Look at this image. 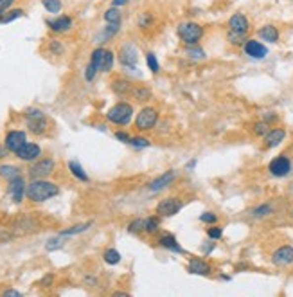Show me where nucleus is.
<instances>
[{"label": "nucleus", "instance_id": "9", "mask_svg": "<svg viewBox=\"0 0 293 297\" xmlns=\"http://www.w3.org/2000/svg\"><path fill=\"white\" fill-rule=\"evenodd\" d=\"M45 25L49 27L52 33H69L72 27H74V18L70 15H58L56 18H50V20H45Z\"/></svg>", "mask_w": 293, "mask_h": 297}, {"label": "nucleus", "instance_id": "52", "mask_svg": "<svg viewBox=\"0 0 293 297\" xmlns=\"http://www.w3.org/2000/svg\"><path fill=\"white\" fill-rule=\"evenodd\" d=\"M2 297H22V292H18V290H13V288H7V290H4V292H2Z\"/></svg>", "mask_w": 293, "mask_h": 297}, {"label": "nucleus", "instance_id": "56", "mask_svg": "<svg viewBox=\"0 0 293 297\" xmlns=\"http://www.w3.org/2000/svg\"><path fill=\"white\" fill-rule=\"evenodd\" d=\"M194 166H196V158H193V160H191V162H189L187 166H185V169H187V171H193Z\"/></svg>", "mask_w": 293, "mask_h": 297}, {"label": "nucleus", "instance_id": "50", "mask_svg": "<svg viewBox=\"0 0 293 297\" xmlns=\"http://www.w3.org/2000/svg\"><path fill=\"white\" fill-rule=\"evenodd\" d=\"M115 139H117V141H121V143L129 144V141H131V135L126 134V132H115Z\"/></svg>", "mask_w": 293, "mask_h": 297}, {"label": "nucleus", "instance_id": "3", "mask_svg": "<svg viewBox=\"0 0 293 297\" xmlns=\"http://www.w3.org/2000/svg\"><path fill=\"white\" fill-rule=\"evenodd\" d=\"M131 117H133V106L129 103H126V101H121V103L114 104L106 112V119H108L110 123L119 124V126H126L131 121Z\"/></svg>", "mask_w": 293, "mask_h": 297}, {"label": "nucleus", "instance_id": "43", "mask_svg": "<svg viewBox=\"0 0 293 297\" xmlns=\"http://www.w3.org/2000/svg\"><path fill=\"white\" fill-rule=\"evenodd\" d=\"M129 144H131L133 148L140 149V148H149V146H151V141L146 139V137H142V135H137V137H131Z\"/></svg>", "mask_w": 293, "mask_h": 297}, {"label": "nucleus", "instance_id": "16", "mask_svg": "<svg viewBox=\"0 0 293 297\" xmlns=\"http://www.w3.org/2000/svg\"><path fill=\"white\" fill-rule=\"evenodd\" d=\"M15 155L20 160H24V162H33V160H36L42 155V148L36 143H25Z\"/></svg>", "mask_w": 293, "mask_h": 297}, {"label": "nucleus", "instance_id": "54", "mask_svg": "<svg viewBox=\"0 0 293 297\" xmlns=\"http://www.w3.org/2000/svg\"><path fill=\"white\" fill-rule=\"evenodd\" d=\"M214 250V243H207V245H204V254H210Z\"/></svg>", "mask_w": 293, "mask_h": 297}, {"label": "nucleus", "instance_id": "4", "mask_svg": "<svg viewBox=\"0 0 293 297\" xmlns=\"http://www.w3.org/2000/svg\"><path fill=\"white\" fill-rule=\"evenodd\" d=\"M117 58H119V63L128 70H135L139 67V49L129 42L121 45Z\"/></svg>", "mask_w": 293, "mask_h": 297}, {"label": "nucleus", "instance_id": "41", "mask_svg": "<svg viewBox=\"0 0 293 297\" xmlns=\"http://www.w3.org/2000/svg\"><path fill=\"white\" fill-rule=\"evenodd\" d=\"M114 61H115V52L114 50L106 49L105 59H103V65H101V70H103V72H110V70L114 69Z\"/></svg>", "mask_w": 293, "mask_h": 297}, {"label": "nucleus", "instance_id": "46", "mask_svg": "<svg viewBox=\"0 0 293 297\" xmlns=\"http://www.w3.org/2000/svg\"><path fill=\"white\" fill-rule=\"evenodd\" d=\"M200 222H202V223H209V225H214V223H218V214L210 213V211H205V213L200 216Z\"/></svg>", "mask_w": 293, "mask_h": 297}, {"label": "nucleus", "instance_id": "12", "mask_svg": "<svg viewBox=\"0 0 293 297\" xmlns=\"http://www.w3.org/2000/svg\"><path fill=\"white\" fill-rule=\"evenodd\" d=\"M272 263L275 267H288L293 263V247L292 245H281L272 254Z\"/></svg>", "mask_w": 293, "mask_h": 297}, {"label": "nucleus", "instance_id": "49", "mask_svg": "<svg viewBox=\"0 0 293 297\" xmlns=\"http://www.w3.org/2000/svg\"><path fill=\"white\" fill-rule=\"evenodd\" d=\"M52 283H54V276H52V274H47V276L42 277L38 285H40L42 288H47V287H52Z\"/></svg>", "mask_w": 293, "mask_h": 297}, {"label": "nucleus", "instance_id": "24", "mask_svg": "<svg viewBox=\"0 0 293 297\" xmlns=\"http://www.w3.org/2000/svg\"><path fill=\"white\" fill-rule=\"evenodd\" d=\"M153 24H155V15L151 11H142V13H139V16H137V27L146 31V29H151Z\"/></svg>", "mask_w": 293, "mask_h": 297}, {"label": "nucleus", "instance_id": "47", "mask_svg": "<svg viewBox=\"0 0 293 297\" xmlns=\"http://www.w3.org/2000/svg\"><path fill=\"white\" fill-rule=\"evenodd\" d=\"M25 119H38V117H45V114L40 108H27L24 112Z\"/></svg>", "mask_w": 293, "mask_h": 297}, {"label": "nucleus", "instance_id": "33", "mask_svg": "<svg viewBox=\"0 0 293 297\" xmlns=\"http://www.w3.org/2000/svg\"><path fill=\"white\" fill-rule=\"evenodd\" d=\"M105 52H106V49L105 47H95L94 50H92V56H90V63L94 65L95 69L97 70H101V65H103V59H105Z\"/></svg>", "mask_w": 293, "mask_h": 297}, {"label": "nucleus", "instance_id": "21", "mask_svg": "<svg viewBox=\"0 0 293 297\" xmlns=\"http://www.w3.org/2000/svg\"><path fill=\"white\" fill-rule=\"evenodd\" d=\"M159 245L162 248H166V250H171V252H178V254H185V250L182 247H180V243L176 242V238L173 236V234H162V236L159 238Z\"/></svg>", "mask_w": 293, "mask_h": 297}, {"label": "nucleus", "instance_id": "48", "mask_svg": "<svg viewBox=\"0 0 293 297\" xmlns=\"http://www.w3.org/2000/svg\"><path fill=\"white\" fill-rule=\"evenodd\" d=\"M95 74H97V69H95L94 65L92 63L86 65V69H84V79H86V81H94Z\"/></svg>", "mask_w": 293, "mask_h": 297}, {"label": "nucleus", "instance_id": "19", "mask_svg": "<svg viewBox=\"0 0 293 297\" xmlns=\"http://www.w3.org/2000/svg\"><path fill=\"white\" fill-rule=\"evenodd\" d=\"M187 270L191 274H196V276H209L212 272V267L209 263L202 259V257H191L187 265Z\"/></svg>", "mask_w": 293, "mask_h": 297}, {"label": "nucleus", "instance_id": "36", "mask_svg": "<svg viewBox=\"0 0 293 297\" xmlns=\"http://www.w3.org/2000/svg\"><path fill=\"white\" fill-rule=\"evenodd\" d=\"M103 259H105L106 265H119L121 254L119 250H115V248H106L105 252H103Z\"/></svg>", "mask_w": 293, "mask_h": 297}, {"label": "nucleus", "instance_id": "23", "mask_svg": "<svg viewBox=\"0 0 293 297\" xmlns=\"http://www.w3.org/2000/svg\"><path fill=\"white\" fill-rule=\"evenodd\" d=\"M131 89H133V85L129 83L128 79L117 78V79H114V81H112V90H114L115 94L128 96V94H131Z\"/></svg>", "mask_w": 293, "mask_h": 297}, {"label": "nucleus", "instance_id": "42", "mask_svg": "<svg viewBox=\"0 0 293 297\" xmlns=\"http://www.w3.org/2000/svg\"><path fill=\"white\" fill-rule=\"evenodd\" d=\"M65 245L63 242V236H56V238H50V240H47V243H45V248L47 250H58V248H61Z\"/></svg>", "mask_w": 293, "mask_h": 297}, {"label": "nucleus", "instance_id": "27", "mask_svg": "<svg viewBox=\"0 0 293 297\" xmlns=\"http://www.w3.org/2000/svg\"><path fill=\"white\" fill-rule=\"evenodd\" d=\"M131 96L135 98V101L146 103V101H149V99L153 98V92H151L148 87H142V85H139V87H133V89H131Z\"/></svg>", "mask_w": 293, "mask_h": 297}, {"label": "nucleus", "instance_id": "7", "mask_svg": "<svg viewBox=\"0 0 293 297\" xmlns=\"http://www.w3.org/2000/svg\"><path fill=\"white\" fill-rule=\"evenodd\" d=\"M268 171L273 175V177H288L290 173H292V160H290V157H286V155H277L275 158H272L268 164Z\"/></svg>", "mask_w": 293, "mask_h": 297}, {"label": "nucleus", "instance_id": "20", "mask_svg": "<svg viewBox=\"0 0 293 297\" xmlns=\"http://www.w3.org/2000/svg\"><path fill=\"white\" fill-rule=\"evenodd\" d=\"M119 31H121V24H106L103 29L95 35V38H94V42L97 45H103V44H106L108 40H112L114 36H117L119 35Z\"/></svg>", "mask_w": 293, "mask_h": 297}, {"label": "nucleus", "instance_id": "17", "mask_svg": "<svg viewBox=\"0 0 293 297\" xmlns=\"http://www.w3.org/2000/svg\"><path fill=\"white\" fill-rule=\"evenodd\" d=\"M174 178H176V173H174L173 169H169V171H166V173H162L160 177L153 178L151 182L148 184L149 191H153V193H157V191H162L164 188H167L169 184L173 182Z\"/></svg>", "mask_w": 293, "mask_h": 297}, {"label": "nucleus", "instance_id": "57", "mask_svg": "<svg viewBox=\"0 0 293 297\" xmlns=\"http://www.w3.org/2000/svg\"><path fill=\"white\" fill-rule=\"evenodd\" d=\"M114 296H125V297H128L129 294L128 292H114Z\"/></svg>", "mask_w": 293, "mask_h": 297}, {"label": "nucleus", "instance_id": "55", "mask_svg": "<svg viewBox=\"0 0 293 297\" xmlns=\"http://www.w3.org/2000/svg\"><path fill=\"white\" fill-rule=\"evenodd\" d=\"M7 151H9V149L5 148V146H2V144H0V160H2V158L7 157Z\"/></svg>", "mask_w": 293, "mask_h": 297}, {"label": "nucleus", "instance_id": "35", "mask_svg": "<svg viewBox=\"0 0 293 297\" xmlns=\"http://www.w3.org/2000/svg\"><path fill=\"white\" fill-rule=\"evenodd\" d=\"M92 225V222H86V223H78V225H72V227H69V229H63L61 231V236H74V234H80V233H84L86 229Z\"/></svg>", "mask_w": 293, "mask_h": 297}, {"label": "nucleus", "instance_id": "15", "mask_svg": "<svg viewBox=\"0 0 293 297\" xmlns=\"http://www.w3.org/2000/svg\"><path fill=\"white\" fill-rule=\"evenodd\" d=\"M7 191H9L13 202L20 203L22 200H24L25 193H27V186H25V182H24V177L20 175V177L9 180V188H7Z\"/></svg>", "mask_w": 293, "mask_h": 297}, {"label": "nucleus", "instance_id": "18", "mask_svg": "<svg viewBox=\"0 0 293 297\" xmlns=\"http://www.w3.org/2000/svg\"><path fill=\"white\" fill-rule=\"evenodd\" d=\"M286 139V130L284 128H270L268 134L263 137V146L264 148H275Z\"/></svg>", "mask_w": 293, "mask_h": 297}, {"label": "nucleus", "instance_id": "32", "mask_svg": "<svg viewBox=\"0 0 293 297\" xmlns=\"http://www.w3.org/2000/svg\"><path fill=\"white\" fill-rule=\"evenodd\" d=\"M42 5L50 15H60V11L63 9V2L61 0H42Z\"/></svg>", "mask_w": 293, "mask_h": 297}, {"label": "nucleus", "instance_id": "11", "mask_svg": "<svg viewBox=\"0 0 293 297\" xmlns=\"http://www.w3.org/2000/svg\"><path fill=\"white\" fill-rule=\"evenodd\" d=\"M25 143H27V134H25L24 130H11V132L5 134L4 146L9 151H13V153H16Z\"/></svg>", "mask_w": 293, "mask_h": 297}, {"label": "nucleus", "instance_id": "38", "mask_svg": "<svg viewBox=\"0 0 293 297\" xmlns=\"http://www.w3.org/2000/svg\"><path fill=\"white\" fill-rule=\"evenodd\" d=\"M272 213H273L272 203H261V205H257V207L252 209V214L255 218H264V216H268V214H272Z\"/></svg>", "mask_w": 293, "mask_h": 297}, {"label": "nucleus", "instance_id": "13", "mask_svg": "<svg viewBox=\"0 0 293 297\" xmlns=\"http://www.w3.org/2000/svg\"><path fill=\"white\" fill-rule=\"evenodd\" d=\"M227 27H229L230 31H238V33H247L249 35L250 29H252V24H250L249 16L245 15V13H234L232 16L229 18V22H227Z\"/></svg>", "mask_w": 293, "mask_h": 297}, {"label": "nucleus", "instance_id": "22", "mask_svg": "<svg viewBox=\"0 0 293 297\" xmlns=\"http://www.w3.org/2000/svg\"><path fill=\"white\" fill-rule=\"evenodd\" d=\"M49 128V121L47 117H38V119H27V130L35 135H43Z\"/></svg>", "mask_w": 293, "mask_h": 297}, {"label": "nucleus", "instance_id": "10", "mask_svg": "<svg viewBox=\"0 0 293 297\" xmlns=\"http://www.w3.org/2000/svg\"><path fill=\"white\" fill-rule=\"evenodd\" d=\"M243 52L249 58H253V59H263L268 56V47L263 44V42H259V40H253V38H249L245 42L243 45Z\"/></svg>", "mask_w": 293, "mask_h": 297}, {"label": "nucleus", "instance_id": "45", "mask_svg": "<svg viewBox=\"0 0 293 297\" xmlns=\"http://www.w3.org/2000/svg\"><path fill=\"white\" fill-rule=\"evenodd\" d=\"M207 236H209L210 240H219V238L223 236V229L218 227L216 223H214V225H209V227H207Z\"/></svg>", "mask_w": 293, "mask_h": 297}, {"label": "nucleus", "instance_id": "30", "mask_svg": "<svg viewBox=\"0 0 293 297\" xmlns=\"http://www.w3.org/2000/svg\"><path fill=\"white\" fill-rule=\"evenodd\" d=\"M0 177L5 178V180L9 182L13 178L20 177V169L16 168V166H13V164H2V166H0Z\"/></svg>", "mask_w": 293, "mask_h": 297}, {"label": "nucleus", "instance_id": "14", "mask_svg": "<svg viewBox=\"0 0 293 297\" xmlns=\"http://www.w3.org/2000/svg\"><path fill=\"white\" fill-rule=\"evenodd\" d=\"M257 38L266 42V44H279V40H281V31H279L277 25L264 24L257 29Z\"/></svg>", "mask_w": 293, "mask_h": 297}, {"label": "nucleus", "instance_id": "2", "mask_svg": "<svg viewBox=\"0 0 293 297\" xmlns=\"http://www.w3.org/2000/svg\"><path fill=\"white\" fill-rule=\"evenodd\" d=\"M176 35H178L180 42L184 45H198L205 36V27L198 22H194V20H187V22H180L178 24Z\"/></svg>", "mask_w": 293, "mask_h": 297}, {"label": "nucleus", "instance_id": "39", "mask_svg": "<svg viewBox=\"0 0 293 297\" xmlns=\"http://www.w3.org/2000/svg\"><path fill=\"white\" fill-rule=\"evenodd\" d=\"M146 63H148V69L153 72V74H159L160 72V63L159 59H157V56H155V52H146Z\"/></svg>", "mask_w": 293, "mask_h": 297}, {"label": "nucleus", "instance_id": "44", "mask_svg": "<svg viewBox=\"0 0 293 297\" xmlns=\"http://www.w3.org/2000/svg\"><path fill=\"white\" fill-rule=\"evenodd\" d=\"M128 233H131V234H140V233H144V220H140V218H137V220H133V222H129Z\"/></svg>", "mask_w": 293, "mask_h": 297}, {"label": "nucleus", "instance_id": "51", "mask_svg": "<svg viewBox=\"0 0 293 297\" xmlns=\"http://www.w3.org/2000/svg\"><path fill=\"white\" fill-rule=\"evenodd\" d=\"M13 4H15V0H0V15H4Z\"/></svg>", "mask_w": 293, "mask_h": 297}, {"label": "nucleus", "instance_id": "8", "mask_svg": "<svg viewBox=\"0 0 293 297\" xmlns=\"http://www.w3.org/2000/svg\"><path fill=\"white\" fill-rule=\"evenodd\" d=\"M56 168V160L54 158H40V160H36L33 166L29 168V175L31 178H45L49 177Z\"/></svg>", "mask_w": 293, "mask_h": 297}, {"label": "nucleus", "instance_id": "6", "mask_svg": "<svg viewBox=\"0 0 293 297\" xmlns=\"http://www.w3.org/2000/svg\"><path fill=\"white\" fill-rule=\"evenodd\" d=\"M184 207V202L180 200L178 197H167V198H162L157 205V214L162 218H169V216H174V214L180 213V209Z\"/></svg>", "mask_w": 293, "mask_h": 297}, {"label": "nucleus", "instance_id": "31", "mask_svg": "<svg viewBox=\"0 0 293 297\" xmlns=\"http://www.w3.org/2000/svg\"><path fill=\"white\" fill-rule=\"evenodd\" d=\"M69 169H70V173L74 175L78 180H81V182H88V180H90L88 175L84 173L83 166H81L78 160H70V162H69Z\"/></svg>", "mask_w": 293, "mask_h": 297}, {"label": "nucleus", "instance_id": "5", "mask_svg": "<svg viewBox=\"0 0 293 297\" xmlns=\"http://www.w3.org/2000/svg\"><path fill=\"white\" fill-rule=\"evenodd\" d=\"M157 123H159V110L155 106H144L135 119V128L139 132H148V130H153Z\"/></svg>", "mask_w": 293, "mask_h": 297}, {"label": "nucleus", "instance_id": "26", "mask_svg": "<svg viewBox=\"0 0 293 297\" xmlns=\"http://www.w3.org/2000/svg\"><path fill=\"white\" fill-rule=\"evenodd\" d=\"M22 16H25V11L22 9V7H15V9H7L4 13V15L0 16V25L4 24H11V22H15V20L22 18Z\"/></svg>", "mask_w": 293, "mask_h": 297}, {"label": "nucleus", "instance_id": "58", "mask_svg": "<svg viewBox=\"0 0 293 297\" xmlns=\"http://www.w3.org/2000/svg\"><path fill=\"white\" fill-rule=\"evenodd\" d=\"M0 16H2V15H0Z\"/></svg>", "mask_w": 293, "mask_h": 297}, {"label": "nucleus", "instance_id": "25", "mask_svg": "<svg viewBox=\"0 0 293 297\" xmlns=\"http://www.w3.org/2000/svg\"><path fill=\"white\" fill-rule=\"evenodd\" d=\"M249 40L247 33H238V31H227V42H229L232 47H243L245 42Z\"/></svg>", "mask_w": 293, "mask_h": 297}, {"label": "nucleus", "instance_id": "53", "mask_svg": "<svg viewBox=\"0 0 293 297\" xmlns=\"http://www.w3.org/2000/svg\"><path fill=\"white\" fill-rule=\"evenodd\" d=\"M129 4V0H112V5L114 7H125V5Z\"/></svg>", "mask_w": 293, "mask_h": 297}, {"label": "nucleus", "instance_id": "34", "mask_svg": "<svg viewBox=\"0 0 293 297\" xmlns=\"http://www.w3.org/2000/svg\"><path fill=\"white\" fill-rule=\"evenodd\" d=\"M159 229H160V218L159 216H149L144 220V233L155 234V233H159Z\"/></svg>", "mask_w": 293, "mask_h": 297}, {"label": "nucleus", "instance_id": "28", "mask_svg": "<svg viewBox=\"0 0 293 297\" xmlns=\"http://www.w3.org/2000/svg\"><path fill=\"white\" fill-rule=\"evenodd\" d=\"M103 18H105L106 24H121L123 22V13L119 11V7H108V9L103 13Z\"/></svg>", "mask_w": 293, "mask_h": 297}, {"label": "nucleus", "instance_id": "29", "mask_svg": "<svg viewBox=\"0 0 293 297\" xmlns=\"http://www.w3.org/2000/svg\"><path fill=\"white\" fill-rule=\"evenodd\" d=\"M185 54L193 59V61H202V59L207 58L205 50L200 47V44L198 45H185Z\"/></svg>", "mask_w": 293, "mask_h": 297}, {"label": "nucleus", "instance_id": "40", "mask_svg": "<svg viewBox=\"0 0 293 297\" xmlns=\"http://www.w3.org/2000/svg\"><path fill=\"white\" fill-rule=\"evenodd\" d=\"M270 126H272V124H268L263 119V121H257V123H253L252 132H253V135H257V137H264V135L268 134Z\"/></svg>", "mask_w": 293, "mask_h": 297}, {"label": "nucleus", "instance_id": "1", "mask_svg": "<svg viewBox=\"0 0 293 297\" xmlns=\"http://www.w3.org/2000/svg\"><path fill=\"white\" fill-rule=\"evenodd\" d=\"M60 195V186L45 178H33L31 184L27 186V193L25 197L29 198L31 202H47L50 198H54Z\"/></svg>", "mask_w": 293, "mask_h": 297}, {"label": "nucleus", "instance_id": "37", "mask_svg": "<svg viewBox=\"0 0 293 297\" xmlns=\"http://www.w3.org/2000/svg\"><path fill=\"white\" fill-rule=\"evenodd\" d=\"M47 52L52 56H61V54H65V45L61 44L60 40H49V44H47Z\"/></svg>", "mask_w": 293, "mask_h": 297}]
</instances>
